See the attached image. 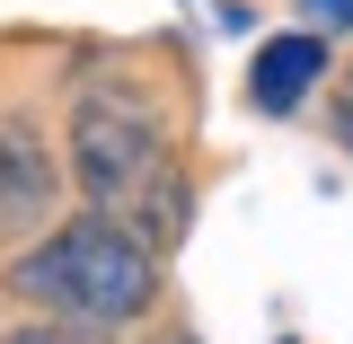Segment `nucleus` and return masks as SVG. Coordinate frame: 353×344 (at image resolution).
I'll list each match as a JSON object with an SVG mask.
<instances>
[{
  "label": "nucleus",
  "mask_w": 353,
  "mask_h": 344,
  "mask_svg": "<svg viewBox=\"0 0 353 344\" xmlns=\"http://www.w3.org/2000/svg\"><path fill=\"white\" fill-rule=\"evenodd\" d=\"M168 168V124L132 80H88L71 106V185L88 194V212L124 221Z\"/></svg>",
  "instance_id": "f03ea898"
},
{
  "label": "nucleus",
  "mask_w": 353,
  "mask_h": 344,
  "mask_svg": "<svg viewBox=\"0 0 353 344\" xmlns=\"http://www.w3.org/2000/svg\"><path fill=\"white\" fill-rule=\"evenodd\" d=\"M0 344H106V336H88V327H53V318H36V327H18V336H0Z\"/></svg>",
  "instance_id": "39448f33"
},
{
  "label": "nucleus",
  "mask_w": 353,
  "mask_h": 344,
  "mask_svg": "<svg viewBox=\"0 0 353 344\" xmlns=\"http://www.w3.org/2000/svg\"><path fill=\"white\" fill-rule=\"evenodd\" d=\"M159 344H194V336H159Z\"/></svg>",
  "instance_id": "0eeeda50"
},
{
  "label": "nucleus",
  "mask_w": 353,
  "mask_h": 344,
  "mask_svg": "<svg viewBox=\"0 0 353 344\" xmlns=\"http://www.w3.org/2000/svg\"><path fill=\"white\" fill-rule=\"evenodd\" d=\"M309 9V36H345L353 27V0H301Z\"/></svg>",
  "instance_id": "423d86ee"
},
{
  "label": "nucleus",
  "mask_w": 353,
  "mask_h": 344,
  "mask_svg": "<svg viewBox=\"0 0 353 344\" xmlns=\"http://www.w3.org/2000/svg\"><path fill=\"white\" fill-rule=\"evenodd\" d=\"M9 301L53 318V327H88V336H124L159 309V256L132 239L124 221L80 212V221H53L36 247L9 256Z\"/></svg>",
  "instance_id": "f257e3e1"
},
{
  "label": "nucleus",
  "mask_w": 353,
  "mask_h": 344,
  "mask_svg": "<svg viewBox=\"0 0 353 344\" xmlns=\"http://www.w3.org/2000/svg\"><path fill=\"white\" fill-rule=\"evenodd\" d=\"M62 212V159H53V132L36 124V106H9L0 115V239L9 247H36Z\"/></svg>",
  "instance_id": "7ed1b4c3"
},
{
  "label": "nucleus",
  "mask_w": 353,
  "mask_h": 344,
  "mask_svg": "<svg viewBox=\"0 0 353 344\" xmlns=\"http://www.w3.org/2000/svg\"><path fill=\"white\" fill-rule=\"evenodd\" d=\"M318 80H327V36H309V27L265 36L256 62H248V106H256V115H301Z\"/></svg>",
  "instance_id": "20e7f679"
},
{
  "label": "nucleus",
  "mask_w": 353,
  "mask_h": 344,
  "mask_svg": "<svg viewBox=\"0 0 353 344\" xmlns=\"http://www.w3.org/2000/svg\"><path fill=\"white\" fill-rule=\"evenodd\" d=\"M345 115H353V106H345Z\"/></svg>",
  "instance_id": "6e6552de"
}]
</instances>
